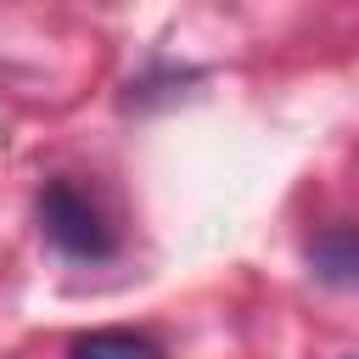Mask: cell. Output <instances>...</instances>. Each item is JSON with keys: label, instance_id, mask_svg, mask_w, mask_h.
<instances>
[{"label": "cell", "instance_id": "1", "mask_svg": "<svg viewBox=\"0 0 359 359\" xmlns=\"http://www.w3.org/2000/svg\"><path fill=\"white\" fill-rule=\"evenodd\" d=\"M39 224H45V236H50L62 252H73V258H107V252H112V230H107L101 208H95L79 185H67V180H56V185L39 196Z\"/></svg>", "mask_w": 359, "mask_h": 359}, {"label": "cell", "instance_id": "2", "mask_svg": "<svg viewBox=\"0 0 359 359\" xmlns=\"http://www.w3.org/2000/svg\"><path fill=\"white\" fill-rule=\"evenodd\" d=\"M73 359H163L151 337H135V331H90L73 342Z\"/></svg>", "mask_w": 359, "mask_h": 359}, {"label": "cell", "instance_id": "3", "mask_svg": "<svg viewBox=\"0 0 359 359\" xmlns=\"http://www.w3.org/2000/svg\"><path fill=\"white\" fill-rule=\"evenodd\" d=\"M309 258H314V269H320L331 286H348V280H353V241H348V230H331L325 241H314Z\"/></svg>", "mask_w": 359, "mask_h": 359}]
</instances>
